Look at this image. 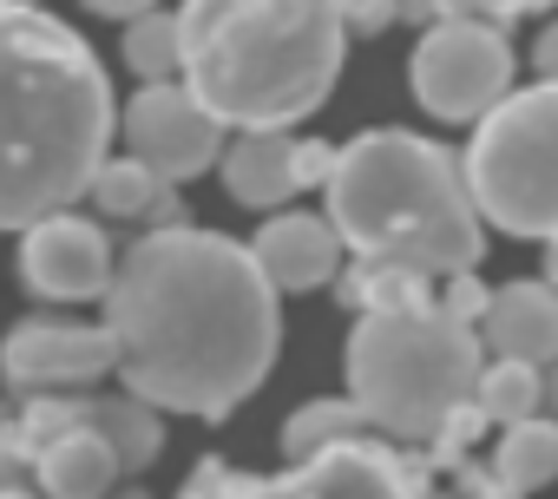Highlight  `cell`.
<instances>
[{
	"label": "cell",
	"mask_w": 558,
	"mask_h": 499,
	"mask_svg": "<svg viewBox=\"0 0 558 499\" xmlns=\"http://www.w3.org/2000/svg\"><path fill=\"white\" fill-rule=\"evenodd\" d=\"M256 249L197 223L145 230L106 290V329L119 375L158 414L223 421L243 407L276 362L283 309Z\"/></svg>",
	"instance_id": "1"
},
{
	"label": "cell",
	"mask_w": 558,
	"mask_h": 499,
	"mask_svg": "<svg viewBox=\"0 0 558 499\" xmlns=\"http://www.w3.org/2000/svg\"><path fill=\"white\" fill-rule=\"evenodd\" d=\"M119 132L99 53L34 0H0V230L73 210Z\"/></svg>",
	"instance_id": "2"
},
{
	"label": "cell",
	"mask_w": 558,
	"mask_h": 499,
	"mask_svg": "<svg viewBox=\"0 0 558 499\" xmlns=\"http://www.w3.org/2000/svg\"><path fill=\"white\" fill-rule=\"evenodd\" d=\"M184 86L230 132H290L349 53L342 0H184Z\"/></svg>",
	"instance_id": "3"
},
{
	"label": "cell",
	"mask_w": 558,
	"mask_h": 499,
	"mask_svg": "<svg viewBox=\"0 0 558 499\" xmlns=\"http://www.w3.org/2000/svg\"><path fill=\"white\" fill-rule=\"evenodd\" d=\"M329 223L368 264H414L434 277H473L486 257V217L466 165L421 132H362L336 151L323 184Z\"/></svg>",
	"instance_id": "4"
},
{
	"label": "cell",
	"mask_w": 558,
	"mask_h": 499,
	"mask_svg": "<svg viewBox=\"0 0 558 499\" xmlns=\"http://www.w3.org/2000/svg\"><path fill=\"white\" fill-rule=\"evenodd\" d=\"M486 368V342L466 316L421 303V309H362L349 336V394L375 421V434L434 440L460 407H473Z\"/></svg>",
	"instance_id": "5"
},
{
	"label": "cell",
	"mask_w": 558,
	"mask_h": 499,
	"mask_svg": "<svg viewBox=\"0 0 558 499\" xmlns=\"http://www.w3.org/2000/svg\"><path fill=\"white\" fill-rule=\"evenodd\" d=\"M460 165L486 223L538 243L558 236V80H538L532 93H506L480 119Z\"/></svg>",
	"instance_id": "6"
},
{
	"label": "cell",
	"mask_w": 558,
	"mask_h": 499,
	"mask_svg": "<svg viewBox=\"0 0 558 499\" xmlns=\"http://www.w3.org/2000/svg\"><path fill=\"white\" fill-rule=\"evenodd\" d=\"M512 47L499 21H434L414 47V99L447 119V125H480L506 93H512Z\"/></svg>",
	"instance_id": "7"
},
{
	"label": "cell",
	"mask_w": 558,
	"mask_h": 499,
	"mask_svg": "<svg viewBox=\"0 0 558 499\" xmlns=\"http://www.w3.org/2000/svg\"><path fill=\"white\" fill-rule=\"evenodd\" d=\"M119 132H125V151L138 165H151L165 184H191L197 171H210L223 158V132L230 125L184 80H165V86H145L119 112Z\"/></svg>",
	"instance_id": "8"
},
{
	"label": "cell",
	"mask_w": 558,
	"mask_h": 499,
	"mask_svg": "<svg viewBox=\"0 0 558 499\" xmlns=\"http://www.w3.org/2000/svg\"><path fill=\"white\" fill-rule=\"evenodd\" d=\"M0 375L21 394H73L106 375H119V349L106 322H73V316H27L0 342Z\"/></svg>",
	"instance_id": "9"
},
{
	"label": "cell",
	"mask_w": 558,
	"mask_h": 499,
	"mask_svg": "<svg viewBox=\"0 0 558 499\" xmlns=\"http://www.w3.org/2000/svg\"><path fill=\"white\" fill-rule=\"evenodd\" d=\"M112 270L119 264H112L106 230L80 210H53V217L27 223V236H21V283L47 303H93V296L106 303Z\"/></svg>",
	"instance_id": "10"
},
{
	"label": "cell",
	"mask_w": 558,
	"mask_h": 499,
	"mask_svg": "<svg viewBox=\"0 0 558 499\" xmlns=\"http://www.w3.org/2000/svg\"><path fill=\"white\" fill-rule=\"evenodd\" d=\"M296 486H303V499H421L427 466L401 460L388 434H362V440H342V447L303 460Z\"/></svg>",
	"instance_id": "11"
},
{
	"label": "cell",
	"mask_w": 558,
	"mask_h": 499,
	"mask_svg": "<svg viewBox=\"0 0 558 499\" xmlns=\"http://www.w3.org/2000/svg\"><path fill=\"white\" fill-rule=\"evenodd\" d=\"M256 264L276 290H290V296H310L323 290L336 270H342V230L316 210H269V223L256 230Z\"/></svg>",
	"instance_id": "12"
},
{
	"label": "cell",
	"mask_w": 558,
	"mask_h": 499,
	"mask_svg": "<svg viewBox=\"0 0 558 499\" xmlns=\"http://www.w3.org/2000/svg\"><path fill=\"white\" fill-rule=\"evenodd\" d=\"M473 329H480L486 355L545 368V362H558V290L551 283H506L486 296Z\"/></svg>",
	"instance_id": "13"
},
{
	"label": "cell",
	"mask_w": 558,
	"mask_h": 499,
	"mask_svg": "<svg viewBox=\"0 0 558 499\" xmlns=\"http://www.w3.org/2000/svg\"><path fill=\"white\" fill-rule=\"evenodd\" d=\"M217 178H223L230 204H243V210H283L303 191L296 138L290 132H236L217 158Z\"/></svg>",
	"instance_id": "14"
},
{
	"label": "cell",
	"mask_w": 558,
	"mask_h": 499,
	"mask_svg": "<svg viewBox=\"0 0 558 499\" xmlns=\"http://www.w3.org/2000/svg\"><path fill=\"white\" fill-rule=\"evenodd\" d=\"M119 473H125V466H119L112 440L93 434V427L53 434V440L34 453V479H40L47 499H112Z\"/></svg>",
	"instance_id": "15"
},
{
	"label": "cell",
	"mask_w": 558,
	"mask_h": 499,
	"mask_svg": "<svg viewBox=\"0 0 558 499\" xmlns=\"http://www.w3.org/2000/svg\"><path fill=\"white\" fill-rule=\"evenodd\" d=\"M473 407H480L493 427H512V421L545 414V368H538V362H506V355H486L480 388H473Z\"/></svg>",
	"instance_id": "16"
},
{
	"label": "cell",
	"mask_w": 558,
	"mask_h": 499,
	"mask_svg": "<svg viewBox=\"0 0 558 499\" xmlns=\"http://www.w3.org/2000/svg\"><path fill=\"white\" fill-rule=\"evenodd\" d=\"M362 434H375V421L362 414L355 394L349 401H310V407H296L283 421V460L303 466V460H316V453H329L342 440H362Z\"/></svg>",
	"instance_id": "17"
},
{
	"label": "cell",
	"mask_w": 558,
	"mask_h": 499,
	"mask_svg": "<svg viewBox=\"0 0 558 499\" xmlns=\"http://www.w3.org/2000/svg\"><path fill=\"white\" fill-rule=\"evenodd\" d=\"M125 66H132L145 86L184 80V21L165 14V8L132 14V21H125Z\"/></svg>",
	"instance_id": "18"
},
{
	"label": "cell",
	"mask_w": 558,
	"mask_h": 499,
	"mask_svg": "<svg viewBox=\"0 0 558 499\" xmlns=\"http://www.w3.org/2000/svg\"><path fill=\"white\" fill-rule=\"evenodd\" d=\"M493 466H499V479H506V486H519V492L545 486V479L558 473V421H551V414L512 421V427L499 434V453H493Z\"/></svg>",
	"instance_id": "19"
},
{
	"label": "cell",
	"mask_w": 558,
	"mask_h": 499,
	"mask_svg": "<svg viewBox=\"0 0 558 499\" xmlns=\"http://www.w3.org/2000/svg\"><path fill=\"white\" fill-rule=\"evenodd\" d=\"M165 191H171V184H165L151 165H138V158L125 151V158H106V165H99V178H93L86 197H93L106 217H145Z\"/></svg>",
	"instance_id": "20"
},
{
	"label": "cell",
	"mask_w": 558,
	"mask_h": 499,
	"mask_svg": "<svg viewBox=\"0 0 558 499\" xmlns=\"http://www.w3.org/2000/svg\"><path fill=\"white\" fill-rule=\"evenodd\" d=\"M453 466H460V486H466L460 499H525L519 486L499 479V466H480V460H453Z\"/></svg>",
	"instance_id": "21"
},
{
	"label": "cell",
	"mask_w": 558,
	"mask_h": 499,
	"mask_svg": "<svg viewBox=\"0 0 558 499\" xmlns=\"http://www.w3.org/2000/svg\"><path fill=\"white\" fill-rule=\"evenodd\" d=\"M349 34H381L388 21H401V0H342Z\"/></svg>",
	"instance_id": "22"
},
{
	"label": "cell",
	"mask_w": 558,
	"mask_h": 499,
	"mask_svg": "<svg viewBox=\"0 0 558 499\" xmlns=\"http://www.w3.org/2000/svg\"><path fill=\"white\" fill-rule=\"evenodd\" d=\"M532 66H538V80H558V21L538 27V40H532Z\"/></svg>",
	"instance_id": "23"
},
{
	"label": "cell",
	"mask_w": 558,
	"mask_h": 499,
	"mask_svg": "<svg viewBox=\"0 0 558 499\" xmlns=\"http://www.w3.org/2000/svg\"><path fill=\"white\" fill-rule=\"evenodd\" d=\"M27 466H34V460H21L8 440H0V492H8V486H27Z\"/></svg>",
	"instance_id": "24"
},
{
	"label": "cell",
	"mask_w": 558,
	"mask_h": 499,
	"mask_svg": "<svg viewBox=\"0 0 558 499\" xmlns=\"http://www.w3.org/2000/svg\"><path fill=\"white\" fill-rule=\"evenodd\" d=\"M93 14H112V21H132V14H151L158 0H86Z\"/></svg>",
	"instance_id": "25"
},
{
	"label": "cell",
	"mask_w": 558,
	"mask_h": 499,
	"mask_svg": "<svg viewBox=\"0 0 558 499\" xmlns=\"http://www.w3.org/2000/svg\"><path fill=\"white\" fill-rule=\"evenodd\" d=\"M538 8H551V0H499V14H493V21L506 27V21H519V14H538Z\"/></svg>",
	"instance_id": "26"
},
{
	"label": "cell",
	"mask_w": 558,
	"mask_h": 499,
	"mask_svg": "<svg viewBox=\"0 0 558 499\" xmlns=\"http://www.w3.org/2000/svg\"><path fill=\"white\" fill-rule=\"evenodd\" d=\"M545 283L558 290V236H545Z\"/></svg>",
	"instance_id": "27"
},
{
	"label": "cell",
	"mask_w": 558,
	"mask_h": 499,
	"mask_svg": "<svg viewBox=\"0 0 558 499\" xmlns=\"http://www.w3.org/2000/svg\"><path fill=\"white\" fill-rule=\"evenodd\" d=\"M545 407H551V421H558V368L545 375Z\"/></svg>",
	"instance_id": "28"
},
{
	"label": "cell",
	"mask_w": 558,
	"mask_h": 499,
	"mask_svg": "<svg viewBox=\"0 0 558 499\" xmlns=\"http://www.w3.org/2000/svg\"><path fill=\"white\" fill-rule=\"evenodd\" d=\"M0 499H40L34 486H8V492H0Z\"/></svg>",
	"instance_id": "29"
},
{
	"label": "cell",
	"mask_w": 558,
	"mask_h": 499,
	"mask_svg": "<svg viewBox=\"0 0 558 499\" xmlns=\"http://www.w3.org/2000/svg\"><path fill=\"white\" fill-rule=\"evenodd\" d=\"M421 499H460V492H440V486H427V492H421Z\"/></svg>",
	"instance_id": "30"
},
{
	"label": "cell",
	"mask_w": 558,
	"mask_h": 499,
	"mask_svg": "<svg viewBox=\"0 0 558 499\" xmlns=\"http://www.w3.org/2000/svg\"><path fill=\"white\" fill-rule=\"evenodd\" d=\"M119 499H138V492H119Z\"/></svg>",
	"instance_id": "31"
},
{
	"label": "cell",
	"mask_w": 558,
	"mask_h": 499,
	"mask_svg": "<svg viewBox=\"0 0 558 499\" xmlns=\"http://www.w3.org/2000/svg\"><path fill=\"white\" fill-rule=\"evenodd\" d=\"M34 8H40V0H34Z\"/></svg>",
	"instance_id": "32"
}]
</instances>
